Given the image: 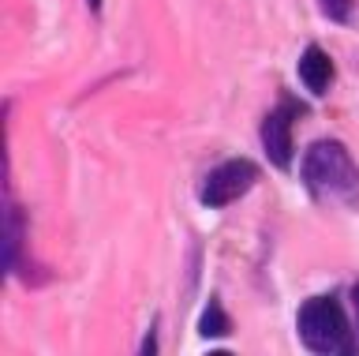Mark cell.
I'll return each mask as SVG.
<instances>
[{"label": "cell", "mask_w": 359, "mask_h": 356, "mask_svg": "<svg viewBox=\"0 0 359 356\" xmlns=\"http://www.w3.org/2000/svg\"><path fill=\"white\" fill-rule=\"evenodd\" d=\"M90 8H94V12H97V8H101V0H90Z\"/></svg>", "instance_id": "11"}, {"label": "cell", "mask_w": 359, "mask_h": 356, "mask_svg": "<svg viewBox=\"0 0 359 356\" xmlns=\"http://www.w3.org/2000/svg\"><path fill=\"white\" fill-rule=\"evenodd\" d=\"M139 356H157V330L150 327V334L142 338V352Z\"/></svg>", "instance_id": "9"}, {"label": "cell", "mask_w": 359, "mask_h": 356, "mask_svg": "<svg viewBox=\"0 0 359 356\" xmlns=\"http://www.w3.org/2000/svg\"><path fill=\"white\" fill-rule=\"evenodd\" d=\"M303 180L314 195H330L341 203H359V169L341 143H314L303 154Z\"/></svg>", "instance_id": "2"}, {"label": "cell", "mask_w": 359, "mask_h": 356, "mask_svg": "<svg viewBox=\"0 0 359 356\" xmlns=\"http://www.w3.org/2000/svg\"><path fill=\"white\" fill-rule=\"evenodd\" d=\"M206 356H232V352H206Z\"/></svg>", "instance_id": "12"}, {"label": "cell", "mask_w": 359, "mask_h": 356, "mask_svg": "<svg viewBox=\"0 0 359 356\" xmlns=\"http://www.w3.org/2000/svg\"><path fill=\"white\" fill-rule=\"evenodd\" d=\"M299 341L318 356H355V330H348L337 296H311L296 319Z\"/></svg>", "instance_id": "1"}, {"label": "cell", "mask_w": 359, "mask_h": 356, "mask_svg": "<svg viewBox=\"0 0 359 356\" xmlns=\"http://www.w3.org/2000/svg\"><path fill=\"white\" fill-rule=\"evenodd\" d=\"M352 300H355V341H359V285L352 289Z\"/></svg>", "instance_id": "10"}, {"label": "cell", "mask_w": 359, "mask_h": 356, "mask_svg": "<svg viewBox=\"0 0 359 356\" xmlns=\"http://www.w3.org/2000/svg\"><path fill=\"white\" fill-rule=\"evenodd\" d=\"M255 180H258V165H255V161H247V158L224 161V165H217V169L206 176V180H202L198 199H202L210 210H221V206H229V203H236L240 195L251 192Z\"/></svg>", "instance_id": "3"}, {"label": "cell", "mask_w": 359, "mask_h": 356, "mask_svg": "<svg viewBox=\"0 0 359 356\" xmlns=\"http://www.w3.org/2000/svg\"><path fill=\"white\" fill-rule=\"evenodd\" d=\"M322 4V15H330L333 23H344L348 12H352V0H318Z\"/></svg>", "instance_id": "8"}, {"label": "cell", "mask_w": 359, "mask_h": 356, "mask_svg": "<svg viewBox=\"0 0 359 356\" xmlns=\"http://www.w3.org/2000/svg\"><path fill=\"white\" fill-rule=\"evenodd\" d=\"M262 147L277 169H292V117H288V109H273L262 120Z\"/></svg>", "instance_id": "4"}, {"label": "cell", "mask_w": 359, "mask_h": 356, "mask_svg": "<svg viewBox=\"0 0 359 356\" xmlns=\"http://www.w3.org/2000/svg\"><path fill=\"white\" fill-rule=\"evenodd\" d=\"M4 248H8V270H15V259H19V240H22V221H19V210L8 206L4 214Z\"/></svg>", "instance_id": "7"}, {"label": "cell", "mask_w": 359, "mask_h": 356, "mask_svg": "<svg viewBox=\"0 0 359 356\" xmlns=\"http://www.w3.org/2000/svg\"><path fill=\"white\" fill-rule=\"evenodd\" d=\"M299 83L307 86L311 94H325L333 83V60L330 53L318 49V46H307L299 57Z\"/></svg>", "instance_id": "5"}, {"label": "cell", "mask_w": 359, "mask_h": 356, "mask_svg": "<svg viewBox=\"0 0 359 356\" xmlns=\"http://www.w3.org/2000/svg\"><path fill=\"white\" fill-rule=\"evenodd\" d=\"M198 330L206 334V338H224V334L232 330V322H229V315H224V308L217 304V300H210V308L202 311V322H198Z\"/></svg>", "instance_id": "6"}]
</instances>
